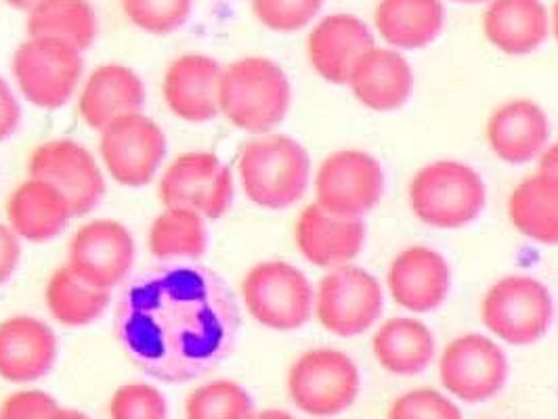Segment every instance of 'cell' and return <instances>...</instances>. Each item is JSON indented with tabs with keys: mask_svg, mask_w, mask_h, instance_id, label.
Segmentation results:
<instances>
[{
	"mask_svg": "<svg viewBox=\"0 0 558 419\" xmlns=\"http://www.w3.org/2000/svg\"><path fill=\"white\" fill-rule=\"evenodd\" d=\"M539 164H537V172L553 178L555 183H558V143H553L544 149V153L537 158Z\"/></svg>",
	"mask_w": 558,
	"mask_h": 419,
	"instance_id": "obj_40",
	"label": "cell"
},
{
	"mask_svg": "<svg viewBox=\"0 0 558 419\" xmlns=\"http://www.w3.org/2000/svg\"><path fill=\"white\" fill-rule=\"evenodd\" d=\"M385 308L378 280L362 267L344 264L328 271L315 289L313 312L322 328L338 337H355L374 328Z\"/></svg>",
	"mask_w": 558,
	"mask_h": 419,
	"instance_id": "obj_8",
	"label": "cell"
},
{
	"mask_svg": "<svg viewBox=\"0 0 558 419\" xmlns=\"http://www.w3.org/2000/svg\"><path fill=\"white\" fill-rule=\"evenodd\" d=\"M347 86H351L363 108L378 113L397 112L412 97L414 74L401 53L374 47L357 63Z\"/></svg>",
	"mask_w": 558,
	"mask_h": 419,
	"instance_id": "obj_22",
	"label": "cell"
},
{
	"mask_svg": "<svg viewBox=\"0 0 558 419\" xmlns=\"http://www.w3.org/2000/svg\"><path fill=\"white\" fill-rule=\"evenodd\" d=\"M83 72L81 51L49 38H28L13 57L20 90L40 110L63 108L76 93Z\"/></svg>",
	"mask_w": 558,
	"mask_h": 419,
	"instance_id": "obj_10",
	"label": "cell"
},
{
	"mask_svg": "<svg viewBox=\"0 0 558 419\" xmlns=\"http://www.w3.org/2000/svg\"><path fill=\"white\" fill-rule=\"evenodd\" d=\"M57 359L53 330L28 315L0 323V378L13 384H28L45 378Z\"/></svg>",
	"mask_w": 558,
	"mask_h": 419,
	"instance_id": "obj_21",
	"label": "cell"
},
{
	"mask_svg": "<svg viewBox=\"0 0 558 419\" xmlns=\"http://www.w3.org/2000/svg\"><path fill=\"white\" fill-rule=\"evenodd\" d=\"M244 194L265 210H286L307 194L311 178L308 151L288 135H260L240 153Z\"/></svg>",
	"mask_w": 558,
	"mask_h": 419,
	"instance_id": "obj_3",
	"label": "cell"
},
{
	"mask_svg": "<svg viewBox=\"0 0 558 419\" xmlns=\"http://www.w3.org/2000/svg\"><path fill=\"white\" fill-rule=\"evenodd\" d=\"M550 28L555 32V38H557L558 42V0L555 2V7H553V15H550Z\"/></svg>",
	"mask_w": 558,
	"mask_h": 419,
	"instance_id": "obj_44",
	"label": "cell"
},
{
	"mask_svg": "<svg viewBox=\"0 0 558 419\" xmlns=\"http://www.w3.org/2000/svg\"><path fill=\"white\" fill-rule=\"evenodd\" d=\"M147 242L160 262H196L208 246V231L194 210L167 208L151 224Z\"/></svg>",
	"mask_w": 558,
	"mask_h": 419,
	"instance_id": "obj_30",
	"label": "cell"
},
{
	"mask_svg": "<svg viewBox=\"0 0 558 419\" xmlns=\"http://www.w3.org/2000/svg\"><path fill=\"white\" fill-rule=\"evenodd\" d=\"M221 113L240 131L267 135L279 126L292 103L286 72L267 57H242L223 67Z\"/></svg>",
	"mask_w": 558,
	"mask_h": 419,
	"instance_id": "obj_2",
	"label": "cell"
},
{
	"mask_svg": "<svg viewBox=\"0 0 558 419\" xmlns=\"http://www.w3.org/2000/svg\"><path fill=\"white\" fill-rule=\"evenodd\" d=\"M254 17L274 32H299L319 15L326 0H251Z\"/></svg>",
	"mask_w": 558,
	"mask_h": 419,
	"instance_id": "obj_34",
	"label": "cell"
},
{
	"mask_svg": "<svg viewBox=\"0 0 558 419\" xmlns=\"http://www.w3.org/2000/svg\"><path fill=\"white\" fill-rule=\"evenodd\" d=\"M133 260V235L124 224L108 219L81 226L68 250V267L81 280L108 292L131 275Z\"/></svg>",
	"mask_w": 558,
	"mask_h": 419,
	"instance_id": "obj_15",
	"label": "cell"
},
{
	"mask_svg": "<svg viewBox=\"0 0 558 419\" xmlns=\"http://www.w3.org/2000/svg\"><path fill=\"white\" fill-rule=\"evenodd\" d=\"M372 353L385 371L412 378L435 359V335L418 319L392 317L374 332Z\"/></svg>",
	"mask_w": 558,
	"mask_h": 419,
	"instance_id": "obj_27",
	"label": "cell"
},
{
	"mask_svg": "<svg viewBox=\"0 0 558 419\" xmlns=\"http://www.w3.org/2000/svg\"><path fill=\"white\" fill-rule=\"evenodd\" d=\"M231 287L197 262H162L131 281L113 315V334L140 371L190 382L231 355L240 334Z\"/></svg>",
	"mask_w": 558,
	"mask_h": 419,
	"instance_id": "obj_1",
	"label": "cell"
},
{
	"mask_svg": "<svg viewBox=\"0 0 558 419\" xmlns=\"http://www.w3.org/2000/svg\"><path fill=\"white\" fill-rule=\"evenodd\" d=\"M145 103V88L140 76L118 63L97 67L84 84L78 112L93 131H104L116 120L140 113Z\"/></svg>",
	"mask_w": 558,
	"mask_h": 419,
	"instance_id": "obj_24",
	"label": "cell"
},
{
	"mask_svg": "<svg viewBox=\"0 0 558 419\" xmlns=\"http://www.w3.org/2000/svg\"><path fill=\"white\" fill-rule=\"evenodd\" d=\"M408 201L420 223L453 231L481 217L487 187L475 168L458 160H435L412 176Z\"/></svg>",
	"mask_w": 558,
	"mask_h": 419,
	"instance_id": "obj_4",
	"label": "cell"
},
{
	"mask_svg": "<svg viewBox=\"0 0 558 419\" xmlns=\"http://www.w3.org/2000/svg\"><path fill=\"white\" fill-rule=\"evenodd\" d=\"M362 391L355 361L338 348H311L288 371L292 403L313 418H335L349 411Z\"/></svg>",
	"mask_w": 558,
	"mask_h": 419,
	"instance_id": "obj_5",
	"label": "cell"
},
{
	"mask_svg": "<svg viewBox=\"0 0 558 419\" xmlns=\"http://www.w3.org/2000/svg\"><path fill=\"white\" fill-rule=\"evenodd\" d=\"M483 32L504 56H530L548 38L550 13L542 0H492L483 13Z\"/></svg>",
	"mask_w": 558,
	"mask_h": 419,
	"instance_id": "obj_23",
	"label": "cell"
},
{
	"mask_svg": "<svg viewBox=\"0 0 558 419\" xmlns=\"http://www.w3.org/2000/svg\"><path fill=\"white\" fill-rule=\"evenodd\" d=\"M487 145L498 160L523 167L537 160L550 143L546 112L531 99H510L496 108L485 126Z\"/></svg>",
	"mask_w": 558,
	"mask_h": 419,
	"instance_id": "obj_19",
	"label": "cell"
},
{
	"mask_svg": "<svg viewBox=\"0 0 558 419\" xmlns=\"http://www.w3.org/2000/svg\"><path fill=\"white\" fill-rule=\"evenodd\" d=\"M387 419H464L458 405L433 389H416L397 396Z\"/></svg>",
	"mask_w": 558,
	"mask_h": 419,
	"instance_id": "obj_36",
	"label": "cell"
},
{
	"mask_svg": "<svg viewBox=\"0 0 558 419\" xmlns=\"http://www.w3.org/2000/svg\"><path fill=\"white\" fill-rule=\"evenodd\" d=\"M242 300L252 319L274 332H294L307 325L315 289L307 275L290 262L265 260L242 280Z\"/></svg>",
	"mask_w": 558,
	"mask_h": 419,
	"instance_id": "obj_7",
	"label": "cell"
},
{
	"mask_svg": "<svg viewBox=\"0 0 558 419\" xmlns=\"http://www.w3.org/2000/svg\"><path fill=\"white\" fill-rule=\"evenodd\" d=\"M165 394L145 382H133L113 392L110 419H167Z\"/></svg>",
	"mask_w": 558,
	"mask_h": 419,
	"instance_id": "obj_35",
	"label": "cell"
},
{
	"mask_svg": "<svg viewBox=\"0 0 558 419\" xmlns=\"http://www.w3.org/2000/svg\"><path fill=\"white\" fill-rule=\"evenodd\" d=\"M7 4H11V7H15V9H22V11H29L36 2H40V0H4Z\"/></svg>",
	"mask_w": 558,
	"mask_h": 419,
	"instance_id": "obj_43",
	"label": "cell"
},
{
	"mask_svg": "<svg viewBox=\"0 0 558 419\" xmlns=\"http://www.w3.org/2000/svg\"><path fill=\"white\" fill-rule=\"evenodd\" d=\"M51 419H88L76 409H57L56 416Z\"/></svg>",
	"mask_w": 558,
	"mask_h": 419,
	"instance_id": "obj_42",
	"label": "cell"
},
{
	"mask_svg": "<svg viewBox=\"0 0 558 419\" xmlns=\"http://www.w3.org/2000/svg\"><path fill=\"white\" fill-rule=\"evenodd\" d=\"M508 359L500 344L483 334L453 337L439 359V380L464 403H485L504 391Z\"/></svg>",
	"mask_w": 558,
	"mask_h": 419,
	"instance_id": "obj_11",
	"label": "cell"
},
{
	"mask_svg": "<svg viewBox=\"0 0 558 419\" xmlns=\"http://www.w3.org/2000/svg\"><path fill=\"white\" fill-rule=\"evenodd\" d=\"M374 26L391 49L416 51L439 38L446 9L441 0H378Z\"/></svg>",
	"mask_w": 558,
	"mask_h": 419,
	"instance_id": "obj_26",
	"label": "cell"
},
{
	"mask_svg": "<svg viewBox=\"0 0 558 419\" xmlns=\"http://www.w3.org/2000/svg\"><path fill=\"white\" fill-rule=\"evenodd\" d=\"M508 219L531 242L558 246V183L535 172L508 197Z\"/></svg>",
	"mask_w": 558,
	"mask_h": 419,
	"instance_id": "obj_28",
	"label": "cell"
},
{
	"mask_svg": "<svg viewBox=\"0 0 558 419\" xmlns=\"http://www.w3.org/2000/svg\"><path fill=\"white\" fill-rule=\"evenodd\" d=\"M28 172L51 183L68 199L74 217L95 210L106 194L101 168L76 140L53 139L38 145L29 156Z\"/></svg>",
	"mask_w": 558,
	"mask_h": 419,
	"instance_id": "obj_14",
	"label": "cell"
},
{
	"mask_svg": "<svg viewBox=\"0 0 558 419\" xmlns=\"http://www.w3.org/2000/svg\"><path fill=\"white\" fill-rule=\"evenodd\" d=\"M374 47L372 29L351 13H332L308 32L311 67L332 84H349L357 63Z\"/></svg>",
	"mask_w": 558,
	"mask_h": 419,
	"instance_id": "obj_16",
	"label": "cell"
},
{
	"mask_svg": "<svg viewBox=\"0 0 558 419\" xmlns=\"http://www.w3.org/2000/svg\"><path fill=\"white\" fill-rule=\"evenodd\" d=\"M223 67L208 56L177 57L165 72L162 97L168 110L185 122H208L221 113Z\"/></svg>",
	"mask_w": 558,
	"mask_h": 419,
	"instance_id": "obj_20",
	"label": "cell"
},
{
	"mask_svg": "<svg viewBox=\"0 0 558 419\" xmlns=\"http://www.w3.org/2000/svg\"><path fill=\"white\" fill-rule=\"evenodd\" d=\"M485 328L510 346H531L548 334L555 321L550 289L531 275H506L483 296Z\"/></svg>",
	"mask_w": 558,
	"mask_h": 419,
	"instance_id": "obj_6",
	"label": "cell"
},
{
	"mask_svg": "<svg viewBox=\"0 0 558 419\" xmlns=\"http://www.w3.org/2000/svg\"><path fill=\"white\" fill-rule=\"evenodd\" d=\"M160 199L167 208H187L204 219H221L233 201V178L215 153L190 151L172 160L162 174Z\"/></svg>",
	"mask_w": 558,
	"mask_h": 419,
	"instance_id": "obj_12",
	"label": "cell"
},
{
	"mask_svg": "<svg viewBox=\"0 0 558 419\" xmlns=\"http://www.w3.org/2000/svg\"><path fill=\"white\" fill-rule=\"evenodd\" d=\"M294 242L301 256L319 269H338L351 264L363 250L365 224L362 219H344L307 206L294 224Z\"/></svg>",
	"mask_w": 558,
	"mask_h": 419,
	"instance_id": "obj_18",
	"label": "cell"
},
{
	"mask_svg": "<svg viewBox=\"0 0 558 419\" xmlns=\"http://www.w3.org/2000/svg\"><path fill=\"white\" fill-rule=\"evenodd\" d=\"M254 419H296L294 416H290L288 411H281V409H265L260 414H256Z\"/></svg>",
	"mask_w": 558,
	"mask_h": 419,
	"instance_id": "obj_41",
	"label": "cell"
},
{
	"mask_svg": "<svg viewBox=\"0 0 558 419\" xmlns=\"http://www.w3.org/2000/svg\"><path fill=\"white\" fill-rule=\"evenodd\" d=\"M385 196V170L362 149L330 153L315 174V204L336 217L362 219Z\"/></svg>",
	"mask_w": 558,
	"mask_h": 419,
	"instance_id": "obj_9",
	"label": "cell"
},
{
	"mask_svg": "<svg viewBox=\"0 0 558 419\" xmlns=\"http://www.w3.org/2000/svg\"><path fill=\"white\" fill-rule=\"evenodd\" d=\"M22 246L11 226L0 224V285L11 280L20 267Z\"/></svg>",
	"mask_w": 558,
	"mask_h": 419,
	"instance_id": "obj_39",
	"label": "cell"
},
{
	"mask_svg": "<svg viewBox=\"0 0 558 419\" xmlns=\"http://www.w3.org/2000/svg\"><path fill=\"white\" fill-rule=\"evenodd\" d=\"M456 2H466V4H475V2H485V0H456Z\"/></svg>",
	"mask_w": 558,
	"mask_h": 419,
	"instance_id": "obj_45",
	"label": "cell"
},
{
	"mask_svg": "<svg viewBox=\"0 0 558 419\" xmlns=\"http://www.w3.org/2000/svg\"><path fill=\"white\" fill-rule=\"evenodd\" d=\"M22 122V108L11 86L0 78V143L15 135Z\"/></svg>",
	"mask_w": 558,
	"mask_h": 419,
	"instance_id": "obj_38",
	"label": "cell"
},
{
	"mask_svg": "<svg viewBox=\"0 0 558 419\" xmlns=\"http://www.w3.org/2000/svg\"><path fill=\"white\" fill-rule=\"evenodd\" d=\"M56 400L43 391H22L7 396L0 405V419H51Z\"/></svg>",
	"mask_w": 558,
	"mask_h": 419,
	"instance_id": "obj_37",
	"label": "cell"
},
{
	"mask_svg": "<svg viewBox=\"0 0 558 419\" xmlns=\"http://www.w3.org/2000/svg\"><path fill=\"white\" fill-rule=\"evenodd\" d=\"M194 0H122L126 20L149 34H172L190 20Z\"/></svg>",
	"mask_w": 558,
	"mask_h": 419,
	"instance_id": "obj_33",
	"label": "cell"
},
{
	"mask_svg": "<svg viewBox=\"0 0 558 419\" xmlns=\"http://www.w3.org/2000/svg\"><path fill=\"white\" fill-rule=\"evenodd\" d=\"M101 158L113 181L145 187L167 158V137L145 113H131L101 131Z\"/></svg>",
	"mask_w": 558,
	"mask_h": 419,
	"instance_id": "obj_13",
	"label": "cell"
},
{
	"mask_svg": "<svg viewBox=\"0 0 558 419\" xmlns=\"http://www.w3.org/2000/svg\"><path fill=\"white\" fill-rule=\"evenodd\" d=\"M7 219L17 237L43 244L57 237L74 214L68 199L51 183L29 176L7 199Z\"/></svg>",
	"mask_w": 558,
	"mask_h": 419,
	"instance_id": "obj_25",
	"label": "cell"
},
{
	"mask_svg": "<svg viewBox=\"0 0 558 419\" xmlns=\"http://www.w3.org/2000/svg\"><path fill=\"white\" fill-rule=\"evenodd\" d=\"M47 308L65 328H84L110 307V292L81 280L68 264L57 269L45 292Z\"/></svg>",
	"mask_w": 558,
	"mask_h": 419,
	"instance_id": "obj_31",
	"label": "cell"
},
{
	"mask_svg": "<svg viewBox=\"0 0 558 419\" xmlns=\"http://www.w3.org/2000/svg\"><path fill=\"white\" fill-rule=\"evenodd\" d=\"M387 285L397 307L410 312H433L449 296V264L444 254L428 246H410L392 258Z\"/></svg>",
	"mask_w": 558,
	"mask_h": 419,
	"instance_id": "obj_17",
	"label": "cell"
},
{
	"mask_svg": "<svg viewBox=\"0 0 558 419\" xmlns=\"http://www.w3.org/2000/svg\"><path fill=\"white\" fill-rule=\"evenodd\" d=\"M187 419H254L251 394L238 382L213 380L187 396Z\"/></svg>",
	"mask_w": 558,
	"mask_h": 419,
	"instance_id": "obj_32",
	"label": "cell"
},
{
	"mask_svg": "<svg viewBox=\"0 0 558 419\" xmlns=\"http://www.w3.org/2000/svg\"><path fill=\"white\" fill-rule=\"evenodd\" d=\"M29 38H49L86 51L97 38V15L88 0H40L28 11Z\"/></svg>",
	"mask_w": 558,
	"mask_h": 419,
	"instance_id": "obj_29",
	"label": "cell"
}]
</instances>
